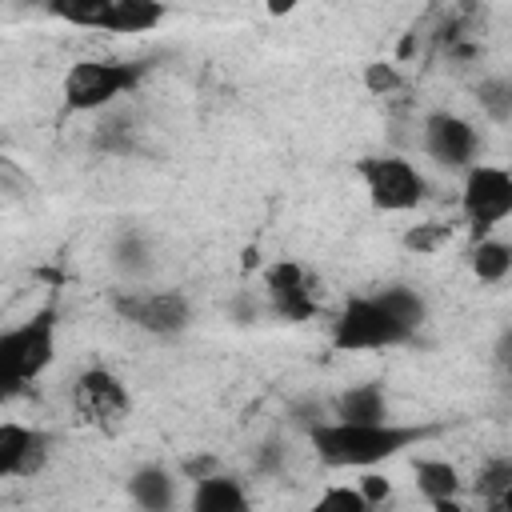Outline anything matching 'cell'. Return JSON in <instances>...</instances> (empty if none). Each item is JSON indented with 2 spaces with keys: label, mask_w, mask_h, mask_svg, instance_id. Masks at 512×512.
<instances>
[{
  "label": "cell",
  "mask_w": 512,
  "mask_h": 512,
  "mask_svg": "<svg viewBox=\"0 0 512 512\" xmlns=\"http://www.w3.org/2000/svg\"><path fill=\"white\" fill-rule=\"evenodd\" d=\"M112 308L120 320H128L132 328L160 336V340H172L192 324L188 296L172 292V288H128V292L112 296Z\"/></svg>",
  "instance_id": "8"
},
{
  "label": "cell",
  "mask_w": 512,
  "mask_h": 512,
  "mask_svg": "<svg viewBox=\"0 0 512 512\" xmlns=\"http://www.w3.org/2000/svg\"><path fill=\"white\" fill-rule=\"evenodd\" d=\"M188 512H252V500H248V488L236 476L212 472V476L192 484Z\"/></svg>",
  "instance_id": "14"
},
{
  "label": "cell",
  "mask_w": 512,
  "mask_h": 512,
  "mask_svg": "<svg viewBox=\"0 0 512 512\" xmlns=\"http://www.w3.org/2000/svg\"><path fill=\"white\" fill-rule=\"evenodd\" d=\"M412 472H416V492H420L432 508H436V504H448V500H460V492H464V480H460L456 464H448V460L420 456V460L412 464Z\"/></svg>",
  "instance_id": "16"
},
{
  "label": "cell",
  "mask_w": 512,
  "mask_h": 512,
  "mask_svg": "<svg viewBox=\"0 0 512 512\" xmlns=\"http://www.w3.org/2000/svg\"><path fill=\"white\" fill-rule=\"evenodd\" d=\"M476 496H480V504L512 500V460L508 456H496L476 472Z\"/></svg>",
  "instance_id": "19"
},
{
  "label": "cell",
  "mask_w": 512,
  "mask_h": 512,
  "mask_svg": "<svg viewBox=\"0 0 512 512\" xmlns=\"http://www.w3.org/2000/svg\"><path fill=\"white\" fill-rule=\"evenodd\" d=\"M448 236H452V224L428 220V224H412V228L400 236V244H404L408 252H416V256H428V252L444 248V244H448Z\"/></svg>",
  "instance_id": "22"
},
{
  "label": "cell",
  "mask_w": 512,
  "mask_h": 512,
  "mask_svg": "<svg viewBox=\"0 0 512 512\" xmlns=\"http://www.w3.org/2000/svg\"><path fill=\"white\" fill-rule=\"evenodd\" d=\"M356 176L368 192V204L384 216L412 212L428 200V176L416 168V160L400 152H376L356 160Z\"/></svg>",
  "instance_id": "4"
},
{
  "label": "cell",
  "mask_w": 512,
  "mask_h": 512,
  "mask_svg": "<svg viewBox=\"0 0 512 512\" xmlns=\"http://www.w3.org/2000/svg\"><path fill=\"white\" fill-rule=\"evenodd\" d=\"M72 404H76V412H80L92 428H100V432H120V428L128 424V416H132L128 384H124L112 368H104V364H92V368H84V372L76 376V384H72Z\"/></svg>",
  "instance_id": "9"
},
{
  "label": "cell",
  "mask_w": 512,
  "mask_h": 512,
  "mask_svg": "<svg viewBox=\"0 0 512 512\" xmlns=\"http://www.w3.org/2000/svg\"><path fill=\"white\" fill-rule=\"evenodd\" d=\"M260 284H264L268 308H272L280 320H288V324H304V320H312L316 308H320V304H316V292H312V280H308L304 264H296V260H276V264H268L264 276H260Z\"/></svg>",
  "instance_id": "11"
},
{
  "label": "cell",
  "mask_w": 512,
  "mask_h": 512,
  "mask_svg": "<svg viewBox=\"0 0 512 512\" xmlns=\"http://www.w3.org/2000/svg\"><path fill=\"white\" fill-rule=\"evenodd\" d=\"M128 500L140 512H172L176 508V476L164 464H140L128 476Z\"/></svg>",
  "instance_id": "13"
},
{
  "label": "cell",
  "mask_w": 512,
  "mask_h": 512,
  "mask_svg": "<svg viewBox=\"0 0 512 512\" xmlns=\"http://www.w3.org/2000/svg\"><path fill=\"white\" fill-rule=\"evenodd\" d=\"M48 12L92 32H152L168 16V8L156 0H64L48 4Z\"/></svg>",
  "instance_id": "7"
},
{
  "label": "cell",
  "mask_w": 512,
  "mask_h": 512,
  "mask_svg": "<svg viewBox=\"0 0 512 512\" xmlns=\"http://www.w3.org/2000/svg\"><path fill=\"white\" fill-rule=\"evenodd\" d=\"M420 144H424V156L448 172H464L476 164V152H480V132L472 120L456 116V112H428L424 116V128H420Z\"/></svg>",
  "instance_id": "10"
},
{
  "label": "cell",
  "mask_w": 512,
  "mask_h": 512,
  "mask_svg": "<svg viewBox=\"0 0 512 512\" xmlns=\"http://www.w3.org/2000/svg\"><path fill=\"white\" fill-rule=\"evenodd\" d=\"M356 488H360V496L368 500V508H372V512H376L380 504H388V500H392V480H388V476H380V472H364V480H360Z\"/></svg>",
  "instance_id": "24"
},
{
  "label": "cell",
  "mask_w": 512,
  "mask_h": 512,
  "mask_svg": "<svg viewBox=\"0 0 512 512\" xmlns=\"http://www.w3.org/2000/svg\"><path fill=\"white\" fill-rule=\"evenodd\" d=\"M48 456V436L20 420H0V480L32 476Z\"/></svg>",
  "instance_id": "12"
},
{
  "label": "cell",
  "mask_w": 512,
  "mask_h": 512,
  "mask_svg": "<svg viewBox=\"0 0 512 512\" xmlns=\"http://www.w3.org/2000/svg\"><path fill=\"white\" fill-rule=\"evenodd\" d=\"M416 340L384 304L380 296H348L332 320V348L336 352H380Z\"/></svg>",
  "instance_id": "5"
},
{
  "label": "cell",
  "mask_w": 512,
  "mask_h": 512,
  "mask_svg": "<svg viewBox=\"0 0 512 512\" xmlns=\"http://www.w3.org/2000/svg\"><path fill=\"white\" fill-rule=\"evenodd\" d=\"M376 296H380V304H384V308H388L412 336H416L420 324L428 320V300H424L412 284H388V288H380Z\"/></svg>",
  "instance_id": "18"
},
{
  "label": "cell",
  "mask_w": 512,
  "mask_h": 512,
  "mask_svg": "<svg viewBox=\"0 0 512 512\" xmlns=\"http://www.w3.org/2000/svg\"><path fill=\"white\" fill-rule=\"evenodd\" d=\"M468 268L480 284H504L512 272V244L500 236H480L468 252Z\"/></svg>",
  "instance_id": "17"
},
{
  "label": "cell",
  "mask_w": 512,
  "mask_h": 512,
  "mask_svg": "<svg viewBox=\"0 0 512 512\" xmlns=\"http://www.w3.org/2000/svg\"><path fill=\"white\" fill-rule=\"evenodd\" d=\"M300 512H372V508H368V500L360 496L356 484H332L312 504H304Z\"/></svg>",
  "instance_id": "21"
},
{
  "label": "cell",
  "mask_w": 512,
  "mask_h": 512,
  "mask_svg": "<svg viewBox=\"0 0 512 512\" xmlns=\"http://www.w3.org/2000/svg\"><path fill=\"white\" fill-rule=\"evenodd\" d=\"M364 88L372 96H392V92L404 88V76H400V68L392 60H368L364 64Z\"/></svg>",
  "instance_id": "23"
},
{
  "label": "cell",
  "mask_w": 512,
  "mask_h": 512,
  "mask_svg": "<svg viewBox=\"0 0 512 512\" xmlns=\"http://www.w3.org/2000/svg\"><path fill=\"white\" fill-rule=\"evenodd\" d=\"M140 80H144V64H132V60H104V56L76 60L64 72V108L68 112H104L120 96L136 92Z\"/></svg>",
  "instance_id": "3"
},
{
  "label": "cell",
  "mask_w": 512,
  "mask_h": 512,
  "mask_svg": "<svg viewBox=\"0 0 512 512\" xmlns=\"http://www.w3.org/2000/svg\"><path fill=\"white\" fill-rule=\"evenodd\" d=\"M304 432L324 468H360V472H372L376 464H384V460L400 456L404 448H416L420 440L432 436V428H424V424H396V420H380V424L316 420Z\"/></svg>",
  "instance_id": "1"
},
{
  "label": "cell",
  "mask_w": 512,
  "mask_h": 512,
  "mask_svg": "<svg viewBox=\"0 0 512 512\" xmlns=\"http://www.w3.org/2000/svg\"><path fill=\"white\" fill-rule=\"evenodd\" d=\"M460 212L472 240L492 236L512 216V172L504 164H472L460 184Z\"/></svg>",
  "instance_id": "6"
},
{
  "label": "cell",
  "mask_w": 512,
  "mask_h": 512,
  "mask_svg": "<svg viewBox=\"0 0 512 512\" xmlns=\"http://www.w3.org/2000/svg\"><path fill=\"white\" fill-rule=\"evenodd\" d=\"M476 100H480V108H484L488 120H496V124H508V120H512V84H508L504 76L480 80Z\"/></svg>",
  "instance_id": "20"
},
{
  "label": "cell",
  "mask_w": 512,
  "mask_h": 512,
  "mask_svg": "<svg viewBox=\"0 0 512 512\" xmlns=\"http://www.w3.org/2000/svg\"><path fill=\"white\" fill-rule=\"evenodd\" d=\"M56 360V308H40L36 316L0 332V400L20 396L32 380L48 372Z\"/></svg>",
  "instance_id": "2"
},
{
  "label": "cell",
  "mask_w": 512,
  "mask_h": 512,
  "mask_svg": "<svg viewBox=\"0 0 512 512\" xmlns=\"http://www.w3.org/2000/svg\"><path fill=\"white\" fill-rule=\"evenodd\" d=\"M332 420L348 424H380L388 420V400L380 384H352L332 400Z\"/></svg>",
  "instance_id": "15"
}]
</instances>
